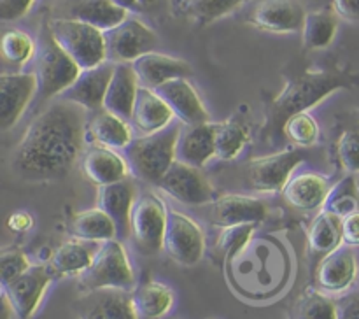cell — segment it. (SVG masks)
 Instances as JSON below:
<instances>
[{
    "label": "cell",
    "mask_w": 359,
    "mask_h": 319,
    "mask_svg": "<svg viewBox=\"0 0 359 319\" xmlns=\"http://www.w3.org/2000/svg\"><path fill=\"white\" fill-rule=\"evenodd\" d=\"M56 98L30 123L13 154V170L28 182L67 177L84 154L90 111Z\"/></svg>",
    "instance_id": "1"
},
{
    "label": "cell",
    "mask_w": 359,
    "mask_h": 319,
    "mask_svg": "<svg viewBox=\"0 0 359 319\" xmlns=\"http://www.w3.org/2000/svg\"><path fill=\"white\" fill-rule=\"evenodd\" d=\"M182 123H172L167 128L133 139L123 149L130 170L140 181L158 184L168 168L177 161V140Z\"/></svg>",
    "instance_id": "2"
},
{
    "label": "cell",
    "mask_w": 359,
    "mask_h": 319,
    "mask_svg": "<svg viewBox=\"0 0 359 319\" xmlns=\"http://www.w3.org/2000/svg\"><path fill=\"white\" fill-rule=\"evenodd\" d=\"M353 84V79L340 72H307L290 81L272 104V123L283 125L298 112H307L337 90Z\"/></svg>",
    "instance_id": "3"
},
{
    "label": "cell",
    "mask_w": 359,
    "mask_h": 319,
    "mask_svg": "<svg viewBox=\"0 0 359 319\" xmlns=\"http://www.w3.org/2000/svg\"><path fill=\"white\" fill-rule=\"evenodd\" d=\"M81 70L83 69L74 62L72 56L56 42L46 23L39 32L37 51L34 56V72L41 97H60L77 79Z\"/></svg>",
    "instance_id": "4"
},
{
    "label": "cell",
    "mask_w": 359,
    "mask_h": 319,
    "mask_svg": "<svg viewBox=\"0 0 359 319\" xmlns=\"http://www.w3.org/2000/svg\"><path fill=\"white\" fill-rule=\"evenodd\" d=\"M79 284L86 293L97 290L130 291L135 287V272L119 238L102 242L91 265L79 276Z\"/></svg>",
    "instance_id": "5"
},
{
    "label": "cell",
    "mask_w": 359,
    "mask_h": 319,
    "mask_svg": "<svg viewBox=\"0 0 359 319\" xmlns=\"http://www.w3.org/2000/svg\"><path fill=\"white\" fill-rule=\"evenodd\" d=\"M53 37L72 56L81 69H91L107 62V44L105 32L97 27L72 20V18H55L48 21Z\"/></svg>",
    "instance_id": "6"
},
{
    "label": "cell",
    "mask_w": 359,
    "mask_h": 319,
    "mask_svg": "<svg viewBox=\"0 0 359 319\" xmlns=\"http://www.w3.org/2000/svg\"><path fill=\"white\" fill-rule=\"evenodd\" d=\"M168 209L153 191L137 195L130 217V238L142 254H156L163 249Z\"/></svg>",
    "instance_id": "7"
},
{
    "label": "cell",
    "mask_w": 359,
    "mask_h": 319,
    "mask_svg": "<svg viewBox=\"0 0 359 319\" xmlns=\"http://www.w3.org/2000/svg\"><path fill=\"white\" fill-rule=\"evenodd\" d=\"M107 58L114 63H133L140 56L154 51L158 35L144 21L128 16L118 27L105 32Z\"/></svg>",
    "instance_id": "8"
},
{
    "label": "cell",
    "mask_w": 359,
    "mask_h": 319,
    "mask_svg": "<svg viewBox=\"0 0 359 319\" xmlns=\"http://www.w3.org/2000/svg\"><path fill=\"white\" fill-rule=\"evenodd\" d=\"M163 249L181 265H196L205 252V235L202 226L186 214L168 209Z\"/></svg>",
    "instance_id": "9"
},
{
    "label": "cell",
    "mask_w": 359,
    "mask_h": 319,
    "mask_svg": "<svg viewBox=\"0 0 359 319\" xmlns=\"http://www.w3.org/2000/svg\"><path fill=\"white\" fill-rule=\"evenodd\" d=\"M156 186L184 205L200 207L216 200L212 184L203 172L182 161H175Z\"/></svg>",
    "instance_id": "10"
},
{
    "label": "cell",
    "mask_w": 359,
    "mask_h": 319,
    "mask_svg": "<svg viewBox=\"0 0 359 319\" xmlns=\"http://www.w3.org/2000/svg\"><path fill=\"white\" fill-rule=\"evenodd\" d=\"M53 280L48 265H30L23 273L4 284L2 293L9 298L18 319H30Z\"/></svg>",
    "instance_id": "11"
},
{
    "label": "cell",
    "mask_w": 359,
    "mask_h": 319,
    "mask_svg": "<svg viewBox=\"0 0 359 319\" xmlns=\"http://www.w3.org/2000/svg\"><path fill=\"white\" fill-rule=\"evenodd\" d=\"M39 91L35 72H6L0 76V128H13Z\"/></svg>",
    "instance_id": "12"
},
{
    "label": "cell",
    "mask_w": 359,
    "mask_h": 319,
    "mask_svg": "<svg viewBox=\"0 0 359 319\" xmlns=\"http://www.w3.org/2000/svg\"><path fill=\"white\" fill-rule=\"evenodd\" d=\"M302 161L304 153L300 151H283L252 160L248 165L249 186L258 191H283Z\"/></svg>",
    "instance_id": "13"
},
{
    "label": "cell",
    "mask_w": 359,
    "mask_h": 319,
    "mask_svg": "<svg viewBox=\"0 0 359 319\" xmlns=\"http://www.w3.org/2000/svg\"><path fill=\"white\" fill-rule=\"evenodd\" d=\"M307 11L300 0H258L249 14L256 28L272 34L302 32Z\"/></svg>",
    "instance_id": "14"
},
{
    "label": "cell",
    "mask_w": 359,
    "mask_h": 319,
    "mask_svg": "<svg viewBox=\"0 0 359 319\" xmlns=\"http://www.w3.org/2000/svg\"><path fill=\"white\" fill-rule=\"evenodd\" d=\"M116 63L107 60L91 69H83L77 79L60 95V98L74 102L86 111L95 112L104 107L105 93L111 84Z\"/></svg>",
    "instance_id": "15"
},
{
    "label": "cell",
    "mask_w": 359,
    "mask_h": 319,
    "mask_svg": "<svg viewBox=\"0 0 359 319\" xmlns=\"http://www.w3.org/2000/svg\"><path fill=\"white\" fill-rule=\"evenodd\" d=\"M358 276V258L353 247L340 244L332 252L323 256L316 270V283L325 293H344Z\"/></svg>",
    "instance_id": "16"
},
{
    "label": "cell",
    "mask_w": 359,
    "mask_h": 319,
    "mask_svg": "<svg viewBox=\"0 0 359 319\" xmlns=\"http://www.w3.org/2000/svg\"><path fill=\"white\" fill-rule=\"evenodd\" d=\"M266 217V205L259 198L249 195L219 196L210 203L209 219L216 226L226 228L235 224H258Z\"/></svg>",
    "instance_id": "17"
},
{
    "label": "cell",
    "mask_w": 359,
    "mask_h": 319,
    "mask_svg": "<svg viewBox=\"0 0 359 319\" xmlns=\"http://www.w3.org/2000/svg\"><path fill=\"white\" fill-rule=\"evenodd\" d=\"M156 93L167 102L175 119L182 125H200V123L209 121V111L188 77L161 84L160 88H156Z\"/></svg>",
    "instance_id": "18"
},
{
    "label": "cell",
    "mask_w": 359,
    "mask_h": 319,
    "mask_svg": "<svg viewBox=\"0 0 359 319\" xmlns=\"http://www.w3.org/2000/svg\"><path fill=\"white\" fill-rule=\"evenodd\" d=\"M83 172L93 184L105 186L128 179L130 165L118 149L91 144L83 154Z\"/></svg>",
    "instance_id": "19"
},
{
    "label": "cell",
    "mask_w": 359,
    "mask_h": 319,
    "mask_svg": "<svg viewBox=\"0 0 359 319\" xmlns=\"http://www.w3.org/2000/svg\"><path fill=\"white\" fill-rule=\"evenodd\" d=\"M217 123L182 125L177 140V161L202 168L216 158Z\"/></svg>",
    "instance_id": "20"
},
{
    "label": "cell",
    "mask_w": 359,
    "mask_h": 319,
    "mask_svg": "<svg viewBox=\"0 0 359 319\" xmlns=\"http://www.w3.org/2000/svg\"><path fill=\"white\" fill-rule=\"evenodd\" d=\"M135 198L137 189L130 179L98 186L97 205L112 217L116 228H118L119 240L130 237V217H132Z\"/></svg>",
    "instance_id": "21"
},
{
    "label": "cell",
    "mask_w": 359,
    "mask_h": 319,
    "mask_svg": "<svg viewBox=\"0 0 359 319\" xmlns=\"http://www.w3.org/2000/svg\"><path fill=\"white\" fill-rule=\"evenodd\" d=\"M81 319H140L132 294L125 290L88 291L79 307Z\"/></svg>",
    "instance_id": "22"
},
{
    "label": "cell",
    "mask_w": 359,
    "mask_h": 319,
    "mask_svg": "<svg viewBox=\"0 0 359 319\" xmlns=\"http://www.w3.org/2000/svg\"><path fill=\"white\" fill-rule=\"evenodd\" d=\"M132 67L139 77L140 84L153 88V90L168 83V81L191 76V65L188 62L158 51H151L140 56L132 63Z\"/></svg>",
    "instance_id": "23"
},
{
    "label": "cell",
    "mask_w": 359,
    "mask_h": 319,
    "mask_svg": "<svg viewBox=\"0 0 359 319\" xmlns=\"http://www.w3.org/2000/svg\"><path fill=\"white\" fill-rule=\"evenodd\" d=\"M174 119V112L168 107L167 102L156 93V90L140 84L135 107H133L132 118H130L133 130L140 132V135L160 132V130L170 126Z\"/></svg>",
    "instance_id": "24"
},
{
    "label": "cell",
    "mask_w": 359,
    "mask_h": 319,
    "mask_svg": "<svg viewBox=\"0 0 359 319\" xmlns=\"http://www.w3.org/2000/svg\"><path fill=\"white\" fill-rule=\"evenodd\" d=\"M139 90L140 81L137 77L135 70H133L132 63H116L114 74H112L111 84H109L107 93H105L104 107L102 109L130 121Z\"/></svg>",
    "instance_id": "25"
},
{
    "label": "cell",
    "mask_w": 359,
    "mask_h": 319,
    "mask_svg": "<svg viewBox=\"0 0 359 319\" xmlns=\"http://www.w3.org/2000/svg\"><path fill=\"white\" fill-rule=\"evenodd\" d=\"M86 135L91 144L119 151L133 140V126L128 119L98 109L88 119Z\"/></svg>",
    "instance_id": "26"
},
{
    "label": "cell",
    "mask_w": 359,
    "mask_h": 319,
    "mask_svg": "<svg viewBox=\"0 0 359 319\" xmlns=\"http://www.w3.org/2000/svg\"><path fill=\"white\" fill-rule=\"evenodd\" d=\"M100 244L98 242L79 240L72 238L67 240L56 249L48 262V269L51 272L53 279L55 277H67V276H81L86 272L88 266L93 262Z\"/></svg>",
    "instance_id": "27"
},
{
    "label": "cell",
    "mask_w": 359,
    "mask_h": 319,
    "mask_svg": "<svg viewBox=\"0 0 359 319\" xmlns=\"http://www.w3.org/2000/svg\"><path fill=\"white\" fill-rule=\"evenodd\" d=\"M65 18L84 21L102 32L118 27L130 16L128 11L116 6L112 0H65Z\"/></svg>",
    "instance_id": "28"
},
{
    "label": "cell",
    "mask_w": 359,
    "mask_h": 319,
    "mask_svg": "<svg viewBox=\"0 0 359 319\" xmlns=\"http://www.w3.org/2000/svg\"><path fill=\"white\" fill-rule=\"evenodd\" d=\"M330 182L323 175L305 172L290 179L283 189V196L291 207L300 210H314L325 205L330 195Z\"/></svg>",
    "instance_id": "29"
},
{
    "label": "cell",
    "mask_w": 359,
    "mask_h": 319,
    "mask_svg": "<svg viewBox=\"0 0 359 319\" xmlns=\"http://www.w3.org/2000/svg\"><path fill=\"white\" fill-rule=\"evenodd\" d=\"M69 233L72 238L102 244V242L118 238V228H116L112 217L97 205L95 209L77 212L70 219Z\"/></svg>",
    "instance_id": "30"
},
{
    "label": "cell",
    "mask_w": 359,
    "mask_h": 319,
    "mask_svg": "<svg viewBox=\"0 0 359 319\" xmlns=\"http://www.w3.org/2000/svg\"><path fill=\"white\" fill-rule=\"evenodd\" d=\"M132 301L140 319H161L174 307L175 294L167 284L147 280L133 290Z\"/></svg>",
    "instance_id": "31"
},
{
    "label": "cell",
    "mask_w": 359,
    "mask_h": 319,
    "mask_svg": "<svg viewBox=\"0 0 359 319\" xmlns=\"http://www.w3.org/2000/svg\"><path fill=\"white\" fill-rule=\"evenodd\" d=\"M342 242V219L323 209L309 226V247L316 254H328Z\"/></svg>",
    "instance_id": "32"
},
{
    "label": "cell",
    "mask_w": 359,
    "mask_h": 319,
    "mask_svg": "<svg viewBox=\"0 0 359 319\" xmlns=\"http://www.w3.org/2000/svg\"><path fill=\"white\" fill-rule=\"evenodd\" d=\"M337 30H339V18L335 11H312L305 16L302 41L307 49H325L333 42Z\"/></svg>",
    "instance_id": "33"
},
{
    "label": "cell",
    "mask_w": 359,
    "mask_h": 319,
    "mask_svg": "<svg viewBox=\"0 0 359 319\" xmlns=\"http://www.w3.org/2000/svg\"><path fill=\"white\" fill-rule=\"evenodd\" d=\"M249 140V132L241 121L217 123L216 128V158L224 161L235 160L244 151Z\"/></svg>",
    "instance_id": "34"
},
{
    "label": "cell",
    "mask_w": 359,
    "mask_h": 319,
    "mask_svg": "<svg viewBox=\"0 0 359 319\" xmlns=\"http://www.w3.org/2000/svg\"><path fill=\"white\" fill-rule=\"evenodd\" d=\"M323 209L335 214V216H339L340 219L349 216L351 212H354V210L359 209V189L356 186V181H354L353 174L340 179L335 186H332L330 195L328 198H326Z\"/></svg>",
    "instance_id": "35"
},
{
    "label": "cell",
    "mask_w": 359,
    "mask_h": 319,
    "mask_svg": "<svg viewBox=\"0 0 359 319\" xmlns=\"http://www.w3.org/2000/svg\"><path fill=\"white\" fill-rule=\"evenodd\" d=\"M293 315L294 319H337V300L325 291H307L294 305Z\"/></svg>",
    "instance_id": "36"
},
{
    "label": "cell",
    "mask_w": 359,
    "mask_h": 319,
    "mask_svg": "<svg viewBox=\"0 0 359 319\" xmlns=\"http://www.w3.org/2000/svg\"><path fill=\"white\" fill-rule=\"evenodd\" d=\"M37 41L21 30H9L2 37V55L13 65H25L34 60Z\"/></svg>",
    "instance_id": "37"
},
{
    "label": "cell",
    "mask_w": 359,
    "mask_h": 319,
    "mask_svg": "<svg viewBox=\"0 0 359 319\" xmlns=\"http://www.w3.org/2000/svg\"><path fill=\"white\" fill-rule=\"evenodd\" d=\"M245 2L248 0H188V14L198 23H212Z\"/></svg>",
    "instance_id": "38"
},
{
    "label": "cell",
    "mask_w": 359,
    "mask_h": 319,
    "mask_svg": "<svg viewBox=\"0 0 359 319\" xmlns=\"http://www.w3.org/2000/svg\"><path fill=\"white\" fill-rule=\"evenodd\" d=\"M284 133L287 139L298 146H314L319 139V125L307 112H298L284 123Z\"/></svg>",
    "instance_id": "39"
},
{
    "label": "cell",
    "mask_w": 359,
    "mask_h": 319,
    "mask_svg": "<svg viewBox=\"0 0 359 319\" xmlns=\"http://www.w3.org/2000/svg\"><path fill=\"white\" fill-rule=\"evenodd\" d=\"M252 231H255V224H235V226L223 228L216 242L217 254L223 259L237 256L248 245Z\"/></svg>",
    "instance_id": "40"
},
{
    "label": "cell",
    "mask_w": 359,
    "mask_h": 319,
    "mask_svg": "<svg viewBox=\"0 0 359 319\" xmlns=\"http://www.w3.org/2000/svg\"><path fill=\"white\" fill-rule=\"evenodd\" d=\"M337 154L344 170L359 174V128L346 130L337 142Z\"/></svg>",
    "instance_id": "41"
},
{
    "label": "cell",
    "mask_w": 359,
    "mask_h": 319,
    "mask_svg": "<svg viewBox=\"0 0 359 319\" xmlns=\"http://www.w3.org/2000/svg\"><path fill=\"white\" fill-rule=\"evenodd\" d=\"M30 266L27 254H25L21 249L9 247L4 249L2 254H0V273H2V286L4 284L11 283L14 277H18L20 273H23L25 270Z\"/></svg>",
    "instance_id": "42"
},
{
    "label": "cell",
    "mask_w": 359,
    "mask_h": 319,
    "mask_svg": "<svg viewBox=\"0 0 359 319\" xmlns=\"http://www.w3.org/2000/svg\"><path fill=\"white\" fill-rule=\"evenodd\" d=\"M35 0H0V18L4 21H16L32 9Z\"/></svg>",
    "instance_id": "43"
},
{
    "label": "cell",
    "mask_w": 359,
    "mask_h": 319,
    "mask_svg": "<svg viewBox=\"0 0 359 319\" xmlns=\"http://www.w3.org/2000/svg\"><path fill=\"white\" fill-rule=\"evenodd\" d=\"M337 319H359V291L337 298Z\"/></svg>",
    "instance_id": "44"
},
{
    "label": "cell",
    "mask_w": 359,
    "mask_h": 319,
    "mask_svg": "<svg viewBox=\"0 0 359 319\" xmlns=\"http://www.w3.org/2000/svg\"><path fill=\"white\" fill-rule=\"evenodd\" d=\"M342 242L351 247L359 245V209L342 217Z\"/></svg>",
    "instance_id": "45"
},
{
    "label": "cell",
    "mask_w": 359,
    "mask_h": 319,
    "mask_svg": "<svg viewBox=\"0 0 359 319\" xmlns=\"http://www.w3.org/2000/svg\"><path fill=\"white\" fill-rule=\"evenodd\" d=\"M337 16L351 23H359V0H333Z\"/></svg>",
    "instance_id": "46"
},
{
    "label": "cell",
    "mask_w": 359,
    "mask_h": 319,
    "mask_svg": "<svg viewBox=\"0 0 359 319\" xmlns=\"http://www.w3.org/2000/svg\"><path fill=\"white\" fill-rule=\"evenodd\" d=\"M9 226L16 231H25L30 230L32 226V217L28 216L27 212H18L14 214L13 217L9 219Z\"/></svg>",
    "instance_id": "47"
},
{
    "label": "cell",
    "mask_w": 359,
    "mask_h": 319,
    "mask_svg": "<svg viewBox=\"0 0 359 319\" xmlns=\"http://www.w3.org/2000/svg\"><path fill=\"white\" fill-rule=\"evenodd\" d=\"M112 2L116 4V6L123 7V9H126L128 13H139V11H142V7H140V2L139 0H112Z\"/></svg>",
    "instance_id": "48"
},
{
    "label": "cell",
    "mask_w": 359,
    "mask_h": 319,
    "mask_svg": "<svg viewBox=\"0 0 359 319\" xmlns=\"http://www.w3.org/2000/svg\"><path fill=\"white\" fill-rule=\"evenodd\" d=\"M139 2H140V7H142V11H146V9H154V7L163 6V4H167L168 0H139Z\"/></svg>",
    "instance_id": "49"
}]
</instances>
